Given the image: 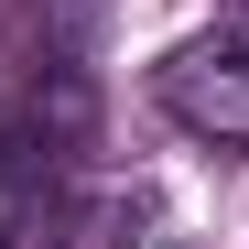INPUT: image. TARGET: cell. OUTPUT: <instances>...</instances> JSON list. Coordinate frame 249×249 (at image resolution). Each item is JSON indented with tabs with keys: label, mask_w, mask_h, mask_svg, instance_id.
Returning a JSON list of instances; mask_svg holds the SVG:
<instances>
[{
	"label": "cell",
	"mask_w": 249,
	"mask_h": 249,
	"mask_svg": "<svg viewBox=\"0 0 249 249\" xmlns=\"http://www.w3.org/2000/svg\"><path fill=\"white\" fill-rule=\"evenodd\" d=\"M0 249H33V238H22V228H0Z\"/></svg>",
	"instance_id": "3957f363"
},
{
	"label": "cell",
	"mask_w": 249,
	"mask_h": 249,
	"mask_svg": "<svg viewBox=\"0 0 249 249\" xmlns=\"http://www.w3.org/2000/svg\"><path fill=\"white\" fill-rule=\"evenodd\" d=\"M44 217H65V195H54V174H44V162H33V141H22V119L0 108V228L44 238Z\"/></svg>",
	"instance_id": "7a4b0ae2"
},
{
	"label": "cell",
	"mask_w": 249,
	"mask_h": 249,
	"mask_svg": "<svg viewBox=\"0 0 249 249\" xmlns=\"http://www.w3.org/2000/svg\"><path fill=\"white\" fill-rule=\"evenodd\" d=\"M152 108L174 119L184 141L249 162V11H228L217 33H184V44L152 65Z\"/></svg>",
	"instance_id": "6da1fadb"
}]
</instances>
